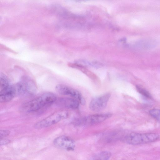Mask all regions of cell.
Segmentation results:
<instances>
[{
  "mask_svg": "<svg viewBox=\"0 0 160 160\" xmlns=\"http://www.w3.org/2000/svg\"><path fill=\"white\" fill-rule=\"evenodd\" d=\"M56 100L54 94L50 92H46L24 104L20 107V110L25 112H36L51 106Z\"/></svg>",
  "mask_w": 160,
  "mask_h": 160,
  "instance_id": "6da1fadb",
  "label": "cell"
},
{
  "mask_svg": "<svg viewBox=\"0 0 160 160\" xmlns=\"http://www.w3.org/2000/svg\"><path fill=\"white\" fill-rule=\"evenodd\" d=\"M159 138V135L155 133H137L132 132L122 137V141L132 145H139L154 142Z\"/></svg>",
  "mask_w": 160,
  "mask_h": 160,
  "instance_id": "7a4b0ae2",
  "label": "cell"
},
{
  "mask_svg": "<svg viewBox=\"0 0 160 160\" xmlns=\"http://www.w3.org/2000/svg\"><path fill=\"white\" fill-rule=\"evenodd\" d=\"M68 115V112L65 111L55 112L37 122L34 125V127L39 129L50 126L66 118Z\"/></svg>",
  "mask_w": 160,
  "mask_h": 160,
  "instance_id": "3957f363",
  "label": "cell"
},
{
  "mask_svg": "<svg viewBox=\"0 0 160 160\" xmlns=\"http://www.w3.org/2000/svg\"><path fill=\"white\" fill-rule=\"evenodd\" d=\"M16 94L23 96L32 94L36 91L35 83L30 78L23 77L15 85Z\"/></svg>",
  "mask_w": 160,
  "mask_h": 160,
  "instance_id": "277c9868",
  "label": "cell"
},
{
  "mask_svg": "<svg viewBox=\"0 0 160 160\" xmlns=\"http://www.w3.org/2000/svg\"><path fill=\"white\" fill-rule=\"evenodd\" d=\"M55 89L60 94L68 96L77 99L82 105L85 103V100L81 93L74 89L66 85L59 84L56 86Z\"/></svg>",
  "mask_w": 160,
  "mask_h": 160,
  "instance_id": "5b68a950",
  "label": "cell"
},
{
  "mask_svg": "<svg viewBox=\"0 0 160 160\" xmlns=\"http://www.w3.org/2000/svg\"><path fill=\"white\" fill-rule=\"evenodd\" d=\"M111 95L106 93L93 98L89 105L90 109L94 112H99L104 109L106 107Z\"/></svg>",
  "mask_w": 160,
  "mask_h": 160,
  "instance_id": "8992f818",
  "label": "cell"
},
{
  "mask_svg": "<svg viewBox=\"0 0 160 160\" xmlns=\"http://www.w3.org/2000/svg\"><path fill=\"white\" fill-rule=\"evenodd\" d=\"M16 94L15 85L10 83L0 87V102L4 103L10 101Z\"/></svg>",
  "mask_w": 160,
  "mask_h": 160,
  "instance_id": "52a82bcc",
  "label": "cell"
},
{
  "mask_svg": "<svg viewBox=\"0 0 160 160\" xmlns=\"http://www.w3.org/2000/svg\"><path fill=\"white\" fill-rule=\"evenodd\" d=\"M53 143L57 147L69 151L74 150L76 145L74 140L65 136L57 138L54 140Z\"/></svg>",
  "mask_w": 160,
  "mask_h": 160,
  "instance_id": "ba28073f",
  "label": "cell"
},
{
  "mask_svg": "<svg viewBox=\"0 0 160 160\" xmlns=\"http://www.w3.org/2000/svg\"><path fill=\"white\" fill-rule=\"evenodd\" d=\"M112 116L109 113L95 114L86 117L78 122L80 124L93 125L103 122Z\"/></svg>",
  "mask_w": 160,
  "mask_h": 160,
  "instance_id": "9c48e42d",
  "label": "cell"
},
{
  "mask_svg": "<svg viewBox=\"0 0 160 160\" xmlns=\"http://www.w3.org/2000/svg\"><path fill=\"white\" fill-rule=\"evenodd\" d=\"M58 103L60 106L67 108L75 109L78 108L79 102L77 99L71 98H62L60 99Z\"/></svg>",
  "mask_w": 160,
  "mask_h": 160,
  "instance_id": "30bf717a",
  "label": "cell"
},
{
  "mask_svg": "<svg viewBox=\"0 0 160 160\" xmlns=\"http://www.w3.org/2000/svg\"><path fill=\"white\" fill-rule=\"evenodd\" d=\"M68 65L69 67L80 70L91 78L94 79L96 78V76L94 73L88 70L82 65L77 63H69Z\"/></svg>",
  "mask_w": 160,
  "mask_h": 160,
  "instance_id": "8fae6325",
  "label": "cell"
},
{
  "mask_svg": "<svg viewBox=\"0 0 160 160\" xmlns=\"http://www.w3.org/2000/svg\"><path fill=\"white\" fill-rule=\"evenodd\" d=\"M111 156V153L109 152L102 151L94 155L91 160H109Z\"/></svg>",
  "mask_w": 160,
  "mask_h": 160,
  "instance_id": "7c38bea8",
  "label": "cell"
},
{
  "mask_svg": "<svg viewBox=\"0 0 160 160\" xmlns=\"http://www.w3.org/2000/svg\"><path fill=\"white\" fill-rule=\"evenodd\" d=\"M136 88L138 91L144 97L150 99L152 98L150 93L143 88L140 86L137 85L136 86Z\"/></svg>",
  "mask_w": 160,
  "mask_h": 160,
  "instance_id": "4fadbf2b",
  "label": "cell"
},
{
  "mask_svg": "<svg viewBox=\"0 0 160 160\" xmlns=\"http://www.w3.org/2000/svg\"><path fill=\"white\" fill-rule=\"evenodd\" d=\"M150 114L157 121L160 122V109H153L149 111Z\"/></svg>",
  "mask_w": 160,
  "mask_h": 160,
  "instance_id": "5bb4252c",
  "label": "cell"
},
{
  "mask_svg": "<svg viewBox=\"0 0 160 160\" xmlns=\"http://www.w3.org/2000/svg\"><path fill=\"white\" fill-rule=\"evenodd\" d=\"M10 133L9 131L7 130H1L0 131V139H2L8 136Z\"/></svg>",
  "mask_w": 160,
  "mask_h": 160,
  "instance_id": "9a60e30c",
  "label": "cell"
},
{
  "mask_svg": "<svg viewBox=\"0 0 160 160\" xmlns=\"http://www.w3.org/2000/svg\"><path fill=\"white\" fill-rule=\"evenodd\" d=\"M10 142V140L8 139H1L0 141V144L1 145H5L9 143Z\"/></svg>",
  "mask_w": 160,
  "mask_h": 160,
  "instance_id": "2e32d148",
  "label": "cell"
}]
</instances>
